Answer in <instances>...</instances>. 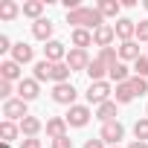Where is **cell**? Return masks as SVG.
Here are the masks:
<instances>
[{
  "instance_id": "obj_31",
  "label": "cell",
  "mask_w": 148,
  "mask_h": 148,
  "mask_svg": "<svg viewBox=\"0 0 148 148\" xmlns=\"http://www.w3.org/2000/svg\"><path fill=\"white\" fill-rule=\"evenodd\" d=\"M134 70H136V76H139V79H145V76H148V55L136 58V61H134Z\"/></svg>"
},
{
  "instance_id": "obj_36",
  "label": "cell",
  "mask_w": 148,
  "mask_h": 148,
  "mask_svg": "<svg viewBox=\"0 0 148 148\" xmlns=\"http://www.w3.org/2000/svg\"><path fill=\"white\" fill-rule=\"evenodd\" d=\"M52 148H73V139H70V136H61V139H52Z\"/></svg>"
},
{
  "instance_id": "obj_35",
  "label": "cell",
  "mask_w": 148,
  "mask_h": 148,
  "mask_svg": "<svg viewBox=\"0 0 148 148\" xmlns=\"http://www.w3.org/2000/svg\"><path fill=\"white\" fill-rule=\"evenodd\" d=\"M21 148H41V139H38V136H26V139L21 142Z\"/></svg>"
},
{
  "instance_id": "obj_20",
  "label": "cell",
  "mask_w": 148,
  "mask_h": 148,
  "mask_svg": "<svg viewBox=\"0 0 148 148\" xmlns=\"http://www.w3.org/2000/svg\"><path fill=\"white\" fill-rule=\"evenodd\" d=\"M70 67H67V61H61V64H52V73H49V79L55 82V84H64V82H70Z\"/></svg>"
},
{
  "instance_id": "obj_5",
  "label": "cell",
  "mask_w": 148,
  "mask_h": 148,
  "mask_svg": "<svg viewBox=\"0 0 148 148\" xmlns=\"http://www.w3.org/2000/svg\"><path fill=\"white\" fill-rule=\"evenodd\" d=\"M3 116L9 119V122H23L29 113H26V102L23 99H9V102H3Z\"/></svg>"
},
{
  "instance_id": "obj_23",
  "label": "cell",
  "mask_w": 148,
  "mask_h": 148,
  "mask_svg": "<svg viewBox=\"0 0 148 148\" xmlns=\"http://www.w3.org/2000/svg\"><path fill=\"white\" fill-rule=\"evenodd\" d=\"M18 134H21V125H15V122H9V119L0 122V136H3V142L18 139Z\"/></svg>"
},
{
  "instance_id": "obj_30",
  "label": "cell",
  "mask_w": 148,
  "mask_h": 148,
  "mask_svg": "<svg viewBox=\"0 0 148 148\" xmlns=\"http://www.w3.org/2000/svg\"><path fill=\"white\" fill-rule=\"evenodd\" d=\"M134 136L142 139V142H148V116H145V119H136V125H134Z\"/></svg>"
},
{
  "instance_id": "obj_29",
  "label": "cell",
  "mask_w": 148,
  "mask_h": 148,
  "mask_svg": "<svg viewBox=\"0 0 148 148\" xmlns=\"http://www.w3.org/2000/svg\"><path fill=\"white\" fill-rule=\"evenodd\" d=\"M99 61H102L105 67H113V64L119 61V49H113V47H105V49L99 52Z\"/></svg>"
},
{
  "instance_id": "obj_34",
  "label": "cell",
  "mask_w": 148,
  "mask_h": 148,
  "mask_svg": "<svg viewBox=\"0 0 148 148\" xmlns=\"http://www.w3.org/2000/svg\"><path fill=\"white\" fill-rule=\"evenodd\" d=\"M0 99H12V82H3V79H0Z\"/></svg>"
},
{
  "instance_id": "obj_28",
  "label": "cell",
  "mask_w": 148,
  "mask_h": 148,
  "mask_svg": "<svg viewBox=\"0 0 148 148\" xmlns=\"http://www.w3.org/2000/svg\"><path fill=\"white\" fill-rule=\"evenodd\" d=\"M49 73H52V64H49L47 58L38 61V64H35V82H38V84H41V82H52V79H49Z\"/></svg>"
},
{
  "instance_id": "obj_8",
  "label": "cell",
  "mask_w": 148,
  "mask_h": 148,
  "mask_svg": "<svg viewBox=\"0 0 148 148\" xmlns=\"http://www.w3.org/2000/svg\"><path fill=\"white\" fill-rule=\"evenodd\" d=\"M44 58H47L49 64H61V61H67V47H64L61 41H49V44L44 47Z\"/></svg>"
},
{
  "instance_id": "obj_41",
  "label": "cell",
  "mask_w": 148,
  "mask_h": 148,
  "mask_svg": "<svg viewBox=\"0 0 148 148\" xmlns=\"http://www.w3.org/2000/svg\"><path fill=\"white\" fill-rule=\"evenodd\" d=\"M145 9H148V0H145Z\"/></svg>"
},
{
  "instance_id": "obj_7",
  "label": "cell",
  "mask_w": 148,
  "mask_h": 148,
  "mask_svg": "<svg viewBox=\"0 0 148 148\" xmlns=\"http://www.w3.org/2000/svg\"><path fill=\"white\" fill-rule=\"evenodd\" d=\"M67 67H70L73 73H79V70H84V73H87V67H90L87 49H76V47H73V49L67 52Z\"/></svg>"
},
{
  "instance_id": "obj_26",
  "label": "cell",
  "mask_w": 148,
  "mask_h": 148,
  "mask_svg": "<svg viewBox=\"0 0 148 148\" xmlns=\"http://www.w3.org/2000/svg\"><path fill=\"white\" fill-rule=\"evenodd\" d=\"M134 96H136V93H134L131 82H125V84H116V105H128Z\"/></svg>"
},
{
  "instance_id": "obj_1",
  "label": "cell",
  "mask_w": 148,
  "mask_h": 148,
  "mask_svg": "<svg viewBox=\"0 0 148 148\" xmlns=\"http://www.w3.org/2000/svg\"><path fill=\"white\" fill-rule=\"evenodd\" d=\"M67 23H73L76 29H87V32H96L99 26H105V18L99 9H76V12H67Z\"/></svg>"
},
{
  "instance_id": "obj_16",
  "label": "cell",
  "mask_w": 148,
  "mask_h": 148,
  "mask_svg": "<svg viewBox=\"0 0 148 148\" xmlns=\"http://www.w3.org/2000/svg\"><path fill=\"white\" fill-rule=\"evenodd\" d=\"M32 55H35V52H32V47H29V44H23V41L12 47V61H18V64H29V61H32Z\"/></svg>"
},
{
  "instance_id": "obj_43",
  "label": "cell",
  "mask_w": 148,
  "mask_h": 148,
  "mask_svg": "<svg viewBox=\"0 0 148 148\" xmlns=\"http://www.w3.org/2000/svg\"><path fill=\"white\" fill-rule=\"evenodd\" d=\"M145 55H148V52H145Z\"/></svg>"
},
{
  "instance_id": "obj_3",
  "label": "cell",
  "mask_w": 148,
  "mask_h": 148,
  "mask_svg": "<svg viewBox=\"0 0 148 148\" xmlns=\"http://www.w3.org/2000/svg\"><path fill=\"white\" fill-rule=\"evenodd\" d=\"M64 119H67L70 128H84V125L90 122V108H87V105H73Z\"/></svg>"
},
{
  "instance_id": "obj_32",
  "label": "cell",
  "mask_w": 148,
  "mask_h": 148,
  "mask_svg": "<svg viewBox=\"0 0 148 148\" xmlns=\"http://www.w3.org/2000/svg\"><path fill=\"white\" fill-rule=\"evenodd\" d=\"M131 87H134V93H136V96L148 93V82H145V79H139V76H134V79H131Z\"/></svg>"
},
{
  "instance_id": "obj_25",
  "label": "cell",
  "mask_w": 148,
  "mask_h": 148,
  "mask_svg": "<svg viewBox=\"0 0 148 148\" xmlns=\"http://www.w3.org/2000/svg\"><path fill=\"white\" fill-rule=\"evenodd\" d=\"M73 44H76V49H84L93 44V32L87 29H73Z\"/></svg>"
},
{
  "instance_id": "obj_13",
  "label": "cell",
  "mask_w": 148,
  "mask_h": 148,
  "mask_svg": "<svg viewBox=\"0 0 148 148\" xmlns=\"http://www.w3.org/2000/svg\"><path fill=\"white\" fill-rule=\"evenodd\" d=\"M18 99H23V102L38 99V82H35V79H23V82L18 84Z\"/></svg>"
},
{
  "instance_id": "obj_27",
  "label": "cell",
  "mask_w": 148,
  "mask_h": 148,
  "mask_svg": "<svg viewBox=\"0 0 148 148\" xmlns=\"http://www.w3.org/2000/svg\"><path fill=\"white\" fill-rule=\"evenodd\" d=\"M41 12H44V0H26V3H23V15L26 18L41 21Z\"/></svg>"
},
{
  "instance_id": "obj_18",
  "label": "cell",
  "mask_w": 148,
  "mask_h": 148,
  "mask_svg": "<svg viewBox=\"0 0 148 148\" xmlns=\"http://www.w3.org/2000/svg\"><path fill=\"white\" fill-rule=\"evenodd\" d=\"M96 119H99L102 125L113 122V119H116V102H105V105H99V108H96Z\"/></svg>"
},
{
  "instance_id": "obj_22",
  "label": "cell",
  "mask_w": 148,
  "mask_h": 148,
  "mask_svg": "<svg viewBox=\"0 0 148 148\" xmlns=\"http://www.w3.org/2000/svg\"><path fill=\"white\" fill-rule=\"evenodd\" d=\"M87 76H90V82H105L108 67H105L99 58H93V61H90V67H87Z\"/></svg>"
},
{
  "instance_id": "obj_42",
  "label": "cell",
  "mask_w": 148,
  "mask_h": 148,
  "mask_svg": "<svg viewBox=\"0 0 148 148\" xmlns=\"http://www.w3.org/2000/svg\"><path fill=\"white\" fill-rule=\"evenodd\" d=\"M113 148H119V145H113Z\"/></svg>"
},
{
  "instance_id": "obj_38",
  "label": "cell",
  "mask_w": 148,
  "mask_h": 148,
  "mask_svg": "<svg viewBox=\"0 0 148 148\" xmlns=\"http://www.w3.org/2000/svg\"><path fill=\"white\" fill-rule=\"evenodd\" d=\"M84 148H105V139H87Z\"/></svg>"
},
{
  "instance_id": "obj_12",
  "label": "cell",
  "mask_w": 148,
  "mask_h": 148,
  "mask_svg": "<svg viewBox=\"0 0 148 148\" xmlns=\"http://www.w3.org/2000/svg\"><path fill=\"white\" fill-rule=\"evenodd\" d=\"M47 136H52V139L67 136V119H64V116H52V119H47Z\"/></svg>"
},
{
  "instance_id": "obj_17",
  "label": "cell",
  "mask_w": 148,
  "mask_h": 148,
  "mask_svg": "<svg viewBox=\"0 0 148 148\" xmlns=\"http://www.w3.org/2000/svg\"><path fill=\"white\" fill-rule=\"evenodd\" d=\"M136 58H142L139 55V44L136 41H125L119 47V61H136Z\"/></svg>"
},
{
  "instance_id": "obj_6",
  "label": "cell",
  "mask_w": 148,
  "mask_h": 148,
  "mask_svg": "<svg viewBox=\"0 0 148 148\" xmlns=\"http://www.w3.org/2000/svg\"><path fill=\"white\" fill-rule=\"evenodd\" d=\"M122 136H125V128H122V122H116V119H113V122L102 125V134H99V139H105L110 148H113V145H119V139H122Z\"/></svg>"
},
{
  "instance_id": "obj_11",
  "label": "cell",
  "mask_w": 148,
  "mask_h": 148,
  "mask_svg": "<svg viewBox=\"0 0 148 148\" xmlns=\"http://www.w3.org/2000/svg\"><path fill=\"white\" fill-rule=\"evenodd\" d=\"M113 38H116V29H113V26H108V23H105V26H99V29L93 32V44H96V47H102V49H105V47H110V44H113Z\"/></svg>"
},
{
  "instance_id": "obj_33",
  "label": "cell",
  "mask_w": 148,
  "mask_h": 148,
  "mask_svg": "<svg viewBox=\"0 0 148 148\" xmlns=\"http://www.w3.org/2000/svg\"><path fill=\"white\" fill-rule=\"evenodd\" d=\"M136 38L148 44V21H139V23H136Z\"/></svg>"
},
{
  "instance_id": "obj_2",
  "label": "cell",
  "mask_w": 148,
  "mask_h": 148,
  "mask_svg": "<svg viewBox=\"0 0 148 148\" xmlns=\"http://www.w3.org/2000/svg\"><path fill=\"white\" fill-rule=\"evenodd\" d=\"M76 96H79V90L73 87V82H64V84H55L52 87V102H58V105H76Z\"/></svg>"
},
{
  "instance_id": "obj_24",
  "label": "cell",
  "mask_w": 148,
  "mask_h": 148,
  "mask_svg": "<svg viewBox=\"0 0 148 148\" xmlns=\"http://www.w3.org/2000/svg\"><path fill=\"white\" fill-rule=\"evenodd\" d=\"M18 12H23V9L18 3H12V0H3V3H0V21H15Z\"/></svg>"
},
{
  "instance_id": "obj_14",
  "label": "cell",
  "mask_w": 148,
  "mask_h": 148,
  "mask_svg": "<svg viewBox=\"0 0 148 148\" xmlns=\"http://www.w3.org/2000/svg\"><path fill=\"white\" fill-rule=\"evenodd\" d=\"M32 35H35L38 41H47V44H49V41H52V23H49L47 18L35 21V23H32Z\"/></svg>"
},
{
  "instance_id": "obj_37",
  "label": "cell",
  "mask_w": 148,
  "mask_h": 148,
  "mask_svg": "<svg viewBox=\"0 0 148 148\" xmlns=\"http://www.w3.org/2000/svg\"><path fill=\"white\" fill-rule=\"evenodd\" d=\"M12 47H15V44H12V41L6 38V35H0V52H9Z\"/></svg>"
},
{
  "instance_id": "obj_10",
  "label": "cell",
  "mask_w": 148,
  "mask_h": 148,
  "mask_svg": "<svg viewBox=\"0 0 148 148\" xmlns=\"http://www.w3.org/2000/svg\"><path fill=\"white\" fill-rule=\"evenodd\" d=\"M113 29H116V38H122V44L136 38V23H134V21H128V18H119Z\"/></svg>"
},
{
  "instance_id": "obj_39",
  "label": "cell",
  "mask_w": 148,
  "mask_h": 148,
  "mask_svg": "<svg viewBox=\"0 0 148 148\" xmlns=\"http://www.w3.org/2000/svg\"><path fill=\"white\" fill-rule=\"evenodd\" d=\"M128 148H148V142H142V139H134Z\"/></svg>"
},
{
  "instance_id": "obj_19",
  "label": "cell",
  "mask_w": 148,
  "mask_h": 148,
  "mask_svg": "<svg viewBox=\"0 0 148 148\" xmlns=\"http://www.w3.org/2000/svg\"><path fill=\"white\" fill-rule=\"evenodd\" d=\"M41 128H44V122H41L38 116H26V119L21 122V134H23V136H38Z\"/></svg>"
},
{
  "instance_id": "obj_9",
  "label": "cell",
  "mask_w": 148,
  "mask_h": 148,
  "mask_svg": "<svg viewBox=\"0 0 148 148\" xmlns=\"http://www.w3.org/2000/svg\"><path fill=\"white\" fill-rule=\"evenodd\" d=\"M0 79H3V82H18V84H21V82H23V79H21V64L12 61V58L3 61V64H0Z\"/></svg>"
},
{
  "instance_id": "obj_40",
  "label": "cell",
  "mask_w": 148,
  "mask_h": 148,
  "mask_svg": "<svg viewBox=\"0 0 148 148\" xmlns=\"http://www.w3.org/2000/svg\"><path fill=\"white\" fill-rule=\"evenodd\" d=\"M0 148H12V145H9V142H3V145H0Z\"/></svg>"
},
{
  "instance_id": "obj_21",
  "label": "cell",
  "mask_w": 148,
  "mask_h": 148,
  "mask_svg": "<svg viewBox=\"0 0 148 148\" xmlns=\"http://www.w3.org/2000/svg\"><path fill=\"white\" fill-rule=\"evenodd\" d=\"M96 9L102 12V18H116L119 9H122V3H119V0H99V6H96Z\"/></svg>"
},
{
  "instance_id": "obj_15",
  "label": "cell",
  "mask_w": 148,
  "mask_h": 148,
  "mask_svg": "<svg viewBox=\"0 0 148 148\" xmlns=\"http://www.w3.org/2000/svg\"><path fill=\"white\" fill-rule=\"evenodd\" d=\"M108 76H110V82H116V84H125V82H131V73H128L125 61H116L113 67H108Z\"/></svg>"
},
{
  "instance_id": "obj_4",
  "label": "cell",
  "mask_w": 148,
  "mask_h": 148,
  "mask_svg": "<svg viewBox=\"0 0 148 148\" xmlns=\"http://www.w3.org/2000/svg\"><path fill=\"white\" fill-rule=\"evenodd\" d=\"M108 96H110L108 82H90V87H87V102L90 105H105V102H110Z\"/></svg>"
}]
</instances>
